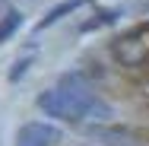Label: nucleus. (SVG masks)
Returning a JSON list of instances; mask_svg holds the SVG:
<instances>
[{
    "mask_svg": "<svg viewBox=\"0 0 149 146\" xmlns=\"http://www.w3.org/2000/svg\"><path fill=\"white\" fill-rule=\"evenodd\" d=\"M38 108L51 117H60L67 124H76V121H86L89 115H108V108L102 102H95L89 89L83 86V80H63L57 89H48L38 95Z\"/></svg>",
    "mask_w": 149,
    "mask_h": 146,
    "instance_id": "f257e3e1",
    "label": "nucleus"
},
{
    "mask_svg": "<svg viewBox=\"0 0 149 146\" xmlns=\"http://www.w3.org/2000/svg\"><path fill=\"white\" fill-rule=\"evenodd\" d=\"M60 140V130L51 124H41V121H29L19 127L16 133V146H51Z\"/></svg>",
    "mask_w": 149,
    "mask_h": 146,
    "instance_id": "f03ea898",
    "label": "nucleus"
},
{
    "mask_svg": "<svg viewBox=\"0 0 149 146\" xmlns=\"http://www.w3.org/2000/svg\"><path fill=\"white\" fill-rule=\"evenodd\" d=\"M83 3H86V0H63V3H57L54 10H48V13H45V19L38 22V32H41V29H48V26H54V22H60L67 13H76Z\"/></svg>",
    "mask_w": 149,
    "mask_h": 146,
    "instance_id": "7ed1b4c3",
    "label": "nucleus"
},
{
    "mask_svg": "<svg viewBox=\"0 0 149 146\" xmlns=\"http://www.w3.org/2000/svg\"><path fill=\"white\" fill-rule=\"evenodd\" d=\"M19 22H22V16H19L16 10H10V13L3 16V22H0V45H3V41H6L13 32L19 29Z\"/></svg>",
    "mask_w": 149,
    "mask_h": 146,
    "instance_id": "20e7f679",
    "label": "nucleus"
},
{
    "mask_svg": "<svg viewBox=\"0 0 149 146\" xmlns=\"http://www.w3.org/2000/svg\"><path fill=\"white\" fill-rule=\"evenodd\" d=\"M26 67H29V64H26V60H19V64H16V70H13V80H19V76H22V70H26Z\"/></svg>",
    "mask_w": 149,
    "mask_h": 146,
    "instance_id": "39448f33",
    "label": "nucleus"
}]
</instances>
